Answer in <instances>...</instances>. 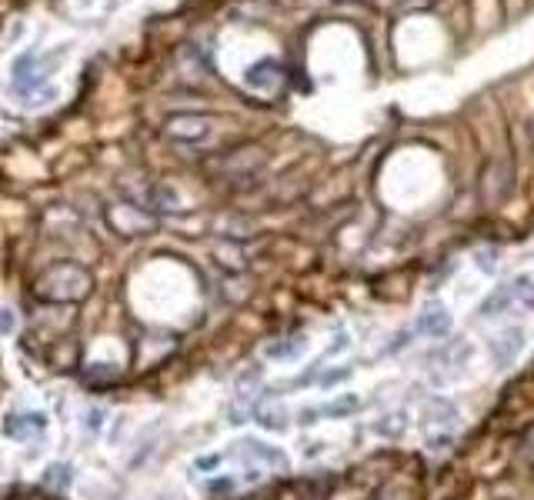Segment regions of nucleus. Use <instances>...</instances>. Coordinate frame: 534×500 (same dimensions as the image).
<instances>
[{"mask_svg":"<svg viewBox=\"0 0 534 500\" xmlns=\"http://www.w3.org/2000/svg\"><path fill=\"white\" fill-rule=\"evenodd\" d=\"M91 284L94 280L81 264L64 260V264L47 267L41 274V280H37V297L47 300V304H77V300L91 294Z\"/></svg>","mask_w":534,"mask_h":500,"instance_id":"1","label":"nucleus"},{"mask_svg":"<svg viewBox=\"0 0 534 500\" xmlns=\"http://www.w3.org/2000/svg\"><path fill=\"white\" fill-rule=\"evenodd\" d=\"M521 347H524V330H521V327L501 330V334L491 340L494 364H498V367H511V364H514V357L521 354Z\"/></svg>","mask_w":534,"mask_h":500,"instance_id":"2","label":"nucleus"},{"mask_svg":"<svg viewBox=\"0 0 534 500\" xmlns=\"http://www.w3.org/2000/svg\"><path fill=\"white\" fill-rule=\"evenodd\" d=\"M448 330H451V317H448V310H444V304H428L418 314V334L424 337H431V340H441V337H448Z\"/></svg>","mask_w":534,"mask_h":500,"instance_id":"3","label":"nucleus"},{"mask_svg":"<svg viewBox=\"0 0 534 500\" xmlns=\"http://www.w3.org/2000/svg\"><path fill=\"white\" fill-rule=\"evenodd\" d=\"M47 430V417L44 414H11L4 424V434L11 440H31L34 434Z\"/></svg>","mask_w":534,"mask_h":500,"instance_id":"4","label":"nucleus"},{"mask_svg":"<svg viewBox=\"0 0 534 500\" xmlns=\"http://www.w3.org/2000/svg\"><path fill=\"white\" fill-rule=\"evenodd\" d=\"M424 427H451L458 424V407H454V400H444V397H434L424 404Z\"/></svg>","mask_w":534,"mask_h":500,"instance_id":"5","label":"nucleus"},{"mask_svg":"<svg viewBox=\"0 0 534 500\" xmlns=\"http://www.w3.org/2000/svg\"><path fill=\"white\" fill-rule=\"evenodd\" d=\"M244 454L254 457V460H264V464H274V467H288V457H284L281 447H271L264 444V440H244Z\"/></svg>","mask_w":534,"mask_h":500,"instance_id":"6","label":"nucleus"},{"mask_svg":"<svg viewBox=\"0 0 534 500\" xmlns=\"http://www.w3.org/2000/svg\"><path fill=\"white\" fill-rule=\"evenodd\" d=\"M278 64H271V60H264V64H257V67H251L247 70V87H254V90H267V87H274L278 84Z\"/></svg>","mask_w":534,"mask_h":500,"instance_id":"7","label":"nucleus"},{"mask_svg":"<svg viewBox=\"0 0 534 500\" xmlns=\"http://www.w3.org/2000/svg\"><path fill=\"white\" fill-rule=\"evenodd\" d=\"M358 407H361L358 397H354V394H344V397H338V400H331V404L314 407V414H318V417H348V414H354Z\"/></svg>","mask_w":534,"mask_h":500,"instance_id":"8","label":"nucleus"},{"mask_svg":"<svg viewBox=\"0 0 534 500\" xmlns=\"http://www.w3.org/2000/svg\"><path fill=\"white\" fill-rule=\"evenodd\" d=\"M74 484V470L71 464H51L44 470V487H51V490H67Z\"/></svg>","mask_w":534,"mask_h":500,"instance_id":"9","label":"nucleus"},{"mask_svg":"<svg viewBox=\"0 0 534 500\" xmlns=\"http://www.w3.org/2000/svg\"><path fill=\"white\" fill-rule=\"evenodd\" d=\"M304 347H308V340L304 337H291V340H284V344H274L267 354H271L274 360H294V357H301L304 354Z\"/></svg>","mask_w":534,"mask_h":500,"instance_id":"10","label":"nucleus"},{"mask_svg":"<svg viewBox=\"0 0 534 500\" xmlns=\"http://www.w3.org/2000/svg\"><path fill=\"white\" fill-rule=\"evenodd\" d=\"M111 224H114L117 230H124V234H134V230H141L147 220L137 217L131 207H121V210H114V214H111Z\"/></svg>","mask_w":534,"mask_h":500,"instance_id":"11","label":"nucleus"},{"mask_svg":"<svg viewBox=\"0 0 534 500\" xmlns=\"http://www.w3.org/2000/svg\"><path fill=\"white\" fill-rule=\"evenodd\" d=\"M254 420H257V424H261L264 430H288V414H284V410L261 407V410H254Z\"/></svg>","mask_w":534,"mask_h":500,"instance_id":"12","label":"nucleus"},{"mask_svg":"<svg viewBox=\"0 0 534 500\" xmlns=\"http://www.w3.org/2000/svg\"><path fill=\"white\" fill-rule=\"evenodd\" d=\"M511 300H518L521 307L534 310V284H531L528 277H518V280H514V287H511Z\"/></svg>","mask_w":534,"mask_h":500,"instance_id":"13","label":"nucleus"},{"mask_svg":"<svg viewBox=\"0 0 534 500\" xmlns=\"http://www.w3.org/2000/svg\"><path fill=\"white\" fill-rule=\"evenodd\" d=\"M374 430H378L381 437H401L404 430H408V424H404V414H388V417H381V424H374Z\"/></svg>","mask_w":534,"mask_h":500,"instance_id":"14","label":"nucleus"},{"mask_svg":"<svg viewBox=\"0 0 534 500\" xmlns=\"http://www.w3.org/2000/svg\"><path fill=\"white\" fill-rule=\"evenodd\" d=\"M174 124H181V130H174L181 140H197L204 134V120L201 117H181V120H174Z\"/></svg>","mask_w":534,"mask_h":500,"instance_id":"15","label":"nucleus"},{"mask_svg":"<svg viewBox=\"0 0 534 500\" xmlns=\"http://www.w3.org/2000/svg\"><path fill=\"white\" fill-rule=\"evenodd\" d=\"M104 417H107L104 407H91V410H87V430H101L104 427Z\"/></svg>","mask_w":534,"mask_h":500,"instance_id":"16","label":"nucleus"},{"mask_svg":"<svg viewBox=\"0 0 534 500\" xmlns=\"http://www.w3.org/2000/svg\"><path fill=\"white\" fill-rule=\"evenodd\" d=\"M348 377H351V367H341V370H331V374H324L321 384L331 387V384H338V380H348Z\"/></svg>","mask_w":534,"mask_h":500,"instance_id":"17","label":"nucleus"},{"mask_svg":"<svg viewBox=\"0 0 534 500\" xmlns=\"http://www.w3.org/2000/svg\"><path fill=\"white\" fill-rule=\"evenodd\" d=\"M408 344H411V330H404V334H398V337H394V344H391L388 350L394 354V350H401V347H408Z\"/></svg>","mask_w":534,"mask_h":500,"instance_id":"18","label":"nucleus"},{"mask_svg":"<svg viewBox=\"0 0 534 500\" xmlns=\"http://www.w3.org/2000/svg\"><path fill=\"white\" fill-rule=\"evenodd\" d=\"M348 344H351L348 334H338V337H334V344H331L328 354H338V350H348Z\"/></svg>","mask_w":534,"mask_h":500,"instance_id":"19","label":"nucleus"},{"mask_svg":"<svg viewBox=\"0 0 534 500\" xmlns=\"http://www.w3.org/2000/svg\"><path fill=\"white\" fill-rule=\"evenodd\" d=\"M217 464H221V457H201L197 460V470H214Z\"/></svg>","mask_w":534,"mask_h":500,"instance_id":"20","label":"nucleus"},{"mask_svg":"<svg viewBox=\"0 0 534 500\" xmlns=\"http://www.w3.org/2000/svg\"><path fill=\"white\" fill-rule=\"evenodd\" d=\"M531 457H534V437H531Z\"/></svg>","mask_w":534,"mask_h":500,"instance_id":"21","label":"nucleus"},{"mask_svg":"<svg viewBox=\"0 0 534 500\" xmlns=\"http://www.w3.org/2000/svg\"><path fill=\"white\" fill-rule=\"evenodd\" d=\"M47 500H51V497H47Z\"/></svg>","mask_w":534,"mask_h":500,"instance_id":"22","label":"nucleus"}]
</instances>
